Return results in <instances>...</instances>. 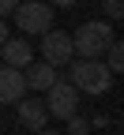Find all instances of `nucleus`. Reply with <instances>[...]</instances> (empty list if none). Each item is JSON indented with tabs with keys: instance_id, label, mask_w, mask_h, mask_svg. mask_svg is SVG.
Masks as SVG:
<instances>
[{
	"instance_id": "f03ea898",
	"label": "nucleus",
	"mask_w": 124,
	"mask_h": 135,
	"mask_svg": "<svg viewBox=\"0 0 124 135\" xmlns=\"http://www.w3.org/2000/svg\"><path fill=\"white\" fill-rule=\"evenodd\" d=\"M72 83H75L83 94L102 98L105 90L113 86V68L102 64V60H75L72 64Z\"/></svg>"
},
{
	"instance_id": "39448f33",
	"label": "nucleus",
	"mask_w": 124,
	"mask_h": 135,
	"mask_svg": "<svg viewBox=\"0 0 124 135\" xmlns=\"http://www.w3.org/2000/svg\"><path fill=\"white\" fill-rule=\"evenodd\" d=\"M75 56V34H64V30H49L42 38V60H49L53 68L60 64H72Z\"/></svg>"
},
{
	"instance_id": "0eeeda50",
	"label": "nucleus",
	"mask_w": 124,
	"mask_h": 135,
	"mask_svg": "<svg viewBox=\"0 0 124 135\" xmlns=\"http://www.w3.org/2000/svg\"><path fill=\"white\" fill-rule=\"evenodd\" d=\"M49 116H53V113H49V105H45L42 98H23V101H19V124H23L26 131H34V135L45 131Z\"/></svg>"
},
{
	"instance_id": "6e6552de",
	"label": "nucleus",
	"mask_w": 124,
	"mask_h": 135,
	"mask_svg": "<svg viewBox=\"0 0 124 135\" xmlns=\"http://www.w3.org/2000/svg\"><path fill=\"white\" fill-rule=\"evenodd\" d=\"M0 56H4V68H19V71H26V68L34 64V45H30L26 38H11V41H4Z\"/></svg>"
},
{
	"instance_id": "7ed1b4c3",
	"label": "nucleus",
	"mask_w": 124,
	"mask_h": 135,
	"mask_svg": "<svg viewBox=\"0 0 124 135\" xmlns=\"http://www.w3.org/2000/svg\"><path fill=\"white\" fill-rule=\"evenodd\" d=\"M15 26H19V34L26 38V34H38V38H45V34L53 30V4H45V0H23V8L11 15Z\"/></svg>"
},
{
	"instance_id": "ddd939ff",
	"label": "nucleus",
	"mask_w": 124,
	"mask_h": 135,
	"mask_svg": "<svg viewBox=\"0 0 124 135\" xmlns=\"http://www.w3.org/2000/svg\"><path fill=\"white\" fill-rule=\"evenodd\" d=\"M19 8H23V0H0V11L4 15H15Z\"/></svg>"
},
{
	"instance_id": "f8f14e48",
	"label": "nucleus",
	"mask_w": 124,
	"mask_h": 135,
	"mask_svg": "<svg viewBox=\"0 0 124 135\" xmlns=\"http://www.w3.org/2000/svg\"><path fill=\"white\" fill-rule=\"evenodd\" d=\"M68 135H90V120H83V116L68 120Z\"/></svg>"
},
{
	"instance_id": "4468645a",
	"label": "nucleus",
	"mask_w": 124,
	"mask_h": 135,
	"mask_svg": "<svg viewBox=\"0 0 124 135\" xmlns=\"http://www.w3.org/2000/svg\"><path fill=\"white\" fill-rule=\"evenodd\" d=\"M57 8H75V0H53Z\"/></svg>"
},
{
	"instance_id": "1a4fd4ad",
	"label": "nucleus",
	"mask_w": 124,
	"mask_h": 135,
	"mask_svg": "<svg viewBox=\"0 0 124 135\" xmlns=\"http://www.w3.org/2000/svg\"><path fill=\"white\" fill-rule=\"evenodd\" d=\"M26 79H30V90H53L57 86V68H53L49 60H34L30 68H26Z\"/></svg>"
},
{
	"instance_id": "9d476101",
	"label": "nucleus",
	"mask_w": 124,
	"mask_h": 135,
	"mask_svg": "<svg viewBox=\"0 0 124 135\" xmlns=\"http://www.w3.org/2000/svg\"><path fill=\"white\" fill-rule=\"evenodd\" d=\"M109 68H113V75H124V41H117L109 49Z\"/></svg>"
},
{
	"instance_id": "9b49d317",
	"label": "nucleus",
	"mask_w": 124,
	"mask_h": 135,
	"mask_svg": "<svg viewBox=\"0 0 124 135\" xmlns=\"http://www.w3.org/2000/svg\"><path fill=\"white\" fill-rule=\"evenodd\" d=\"M102 11L113 19H124V0H102Z\"/></svg>"
},
{
	"instance_id": "2eb2a0df",
	"label": "nucleus",
	"mask_w": 124,
	"mask_h": 135,
	"mask_svg": "<svg viewBox=\"0 0 124 135\" xmlns=\"http://www.w3.org/2000/svg\"><path fill=\"white\" fill-rule=\"evenodd\" d=\"M38 135H60V131H53V128H45V131H38Z\"/></svg>"
},
{
	"instance_id": "20e7f679",
	"label": "nucleus",
	"mask_w": 124,
	"mask_h": 135,
	"mask_svg": "<svg viewBox=\"0 0 124 135\" xmlns=\"http://www.w3.org/2000/svg\"><path fill=\"white\" fill-rule=\"evenodd\" d=\"M45 105H49V113H53V120H75V109H79V86L72 79H60L53 90H45Z\"/></svg>"
},
{
	"instance_id": "423d86ee",
	"label": "nucleus",
	"mask_w": 124,
	"mask_h": 135,
	"mask_svg": "<svg viewBox=\"0 0 124 135\" xmlns=\"http://www.w3.org/2000/svg\"><path fill=\"white\" fill-rule=\"evenodd\" d=\"M23 98H30V79H26V71H19V68H4V71H0V101L19 105Z\"/></svg>"
},
{
	"instance_id": "f257e3e1",
	"label": "nucleus",
	"mask_w": 124,
	"mask_h": 135,
	"mask_svg": "<svg viewBox=\"0 0 124 135\" xmlns=\"http://www.w3.org/2000/svg\"><path fill=\"white\" fill-rule=\"evenodd\" d=\"M113 26L109 23H102V19H90V23H79L75 30V53L83 60H102V56H109V49H113Z\"/></svg>"
}]
</instances>
